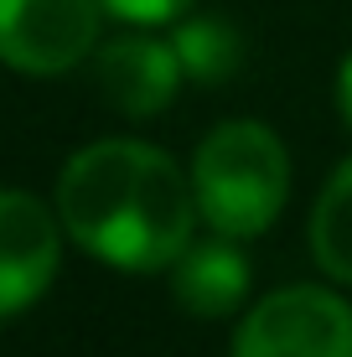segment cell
<instances>
[{
	"instance_id": "obj_8",
	"label": "cell",
	"mask_w": 352,
	"mask_h": 357,
	"mask_svg": "<svg viewBox=\"0 0 352 357\" xmlns=\"http://www.w3.org/2000/svg\"><path fill=\"white\" fill-rule=\"evenodd\" d=\"M249 259L244 249H238V238H208L187 243V254L171 264V295L181 311L202 316V321H213V316H234L238 305H244L249 295Z\"/></svg>"
},
{
	"instance_id": "obj_4",
	"label": "cell",
	"mask_w": 352,
	"mask_h": 357,
	"mask_svg": "<svg viewBox=\"0 0 352 357\" xmlns=\"http://www.w3.org/2000/svg\"><path fill=\"white\" fill-rule=\"evenodd\" d=\"M197 218L202 213H197V192H192V171H181L166 151L151 145V161H145L114 269H130V275L171 269L187 254V243L197 238Z\"/></svg>"
},
{
	"instance_id": "obj_1",
	"label": "cell",
	"mask_w": 352,
	"mask_h": 357,
	"mask_svg": "<svg viewBox=\"0 0 352 357\" xmlns=\"http://www.w3.org/2000/svg\"><path fill=\"white\" fill-rule=\"evenodd\" d=\"M192 192L202 223L223 238H259L290 197L285 140L259 119H223L192 155Z\"/></svg>"
},
{
	"instance_id": "obj_9",
	"label": "cell",
	"mask_w": 352,
	"mask_h": 357,
	"mask_svg": "<svg viewBox=\"0 0 352 357\" xmlns=\"http://www.w3.org/2000/svg\"><path fill=\"white\" fill-rule=\"evenodd\" d=\"M311 259L326 280L352 285V155L326 176L311 207Z\"/></svg>"
},
{
	"instance_id": "obj_11",
	"label": "cell",
	"mask_w": 352,
	"mask_h": 357,
	"mask_svg": "<svg viewBox=\"0 0 352 357\" xmlns=\"http://www.w3.org/2000/svg\"><path fill=\"white\" fill-rule=\"evenodd\" d=\"M192 0H104L109 16L130 21V26H161V21H176Z\"/></svg>"
},
{
	"instance_id": "obj_5",
	"label": "cell",
	"mask_w": 352,
	"mask_h": 357,
	"mask_svg": "<svg viewBox=\"0 0 352 357\" xmlns=\"http://www.w3.org/2000/svg\"><path fill=\"white\" fill-rule=\"evenodd\" d=\"M104 0H0V63L16 73L78 68L99 47Z\"/></svg>"
},
{
	"instance_id": "obj_7",
	"label": "cell",
	"mask_w": 352,
	"mask_h": 357,
	"mask_svg": "<svg viewBox=\"0 0 352 357\" xmlns=\"http://www.w3.org/2000/svg\"><path fill=\"white\" fill-rule=\"evenodd\" d=\"M93 78H99V93L109 109L130 119H151L161 114L166 104L181 89V57L171 42H155V36H114V42L99 47L93 57Z\"/></svg>"
},
{
	"instance_id": "obj_2",
	"label": "cell",
	"mask_w": 352,
	"mask_h": 357,
	"mask_svg": "<svg viewBox=\"0 0 352 357\" xmlns=\"http://www.w3.org/2000/svg\"><path fill=\"white\" fill-rule=\"evenodd\" d=\"M145 161H151L145 140H93L63 166V176H57V218H63L68 238L83 254L114 264L140 176H145Z\"/></svg>"
},
{
	"instance_id": "obj_12",
	"label": "cell",
	"mask_w": 352,
	"mask_h": 357,
	"mask_svg": "<svg viewBox=\"0 0 352 357\" xmlns=\"http://www.w3.org/2000/svg\"><path fill=\"white\" fill-rule=\"evenodd\" d=\"M337 104H342V119L352 130V57L342 63V73H337Z\"/></svg>"
},
{
	"instance_id": "obj_6",
	"label": "cell",
	"mask_w": 352,
	"mask_h": 357,
	"mask_svg": "<svg viewBox=\"0 0 352 357\" xmlns=\"http://www.w3.org/2000/svg\"><path fill=\"white\" fill-rule=\"evenodd\" d=\"M63 218L31 192H0V316H21L47 295L63 264Z\"/></svg>"
},
{
	"instance_id": "obj_10",
	"label": "cell",
	"mask_w": 352,
	"mask_h": 357,
	"mask_svg": "<svg viewBox=\"0 0 352 357\" xmlns=\"http://www.w3.org/2000/svg\"><path fill=\"white\" fill-rule=\"evenodd\" d=\"M171 47L192 83H228L238 73V63H244V36L223 16H187L176 26Z\"/></svg>"
},
{
	"instance_id": "obj_3",
	"label": "cell",
	"mask_w": 352,
	"mask_h": 357,
	"mask_svg": "<svg viewBox=\"0 0 352 357\" xmlns=\"http://www.w3.org/2000/svg\"><path fill=\"white\" fill-rule=\"evenodd\" d=\"M228 357H352V305L326 285H285L244 311Z\"/></svg>"
}]
</instances>
